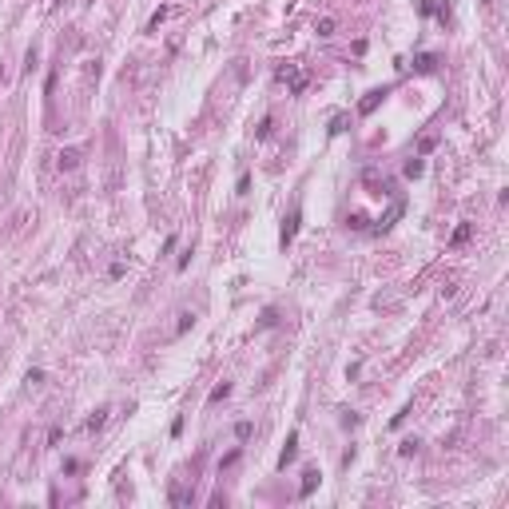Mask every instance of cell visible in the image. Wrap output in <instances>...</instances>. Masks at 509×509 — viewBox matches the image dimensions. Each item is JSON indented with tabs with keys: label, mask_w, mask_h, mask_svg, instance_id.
I'll list each match as a JSON object with an SVG mask.
<instances>
[{
	"label": "cell",
	"mask_w": 509,
	"mask_h": 509,
	"mask_svg": "<svg viewBox=\"0 0 509 509\" xmlns=\"http://www.w3.org/2000/svg\"><path fill=\"white\" fill-rule=\"evenodd\" d=\"M60 167H68V171L80 167V151H60Z\"/></svg>",
	"instance_id": "obj_9"
},
{
	"label": "cell",
	"mask_w": 509,
	"mask_h": 509,
	"mask_svg": "<svg viewBox=\"0 0 509 509\" xmlns=\"http://www.w3.org/2000/svg\"><path fill=\"white\" fill-rule=\"evenodd\" d=\"M346 128V116H334V123H330V135H338Z\"/></svg>",
	"instance_id": "obj_17"
},
{
	"label": "cell",
	"mask_w": 509,
	"mask_h": 509,
	"mask_svg": "<svg viewBox=\"0 0 509 509\" xmlns=\"http://www.w3.org/2000/svg\"><path fill=\"white\" fill-rule=\"evenodd\" d=\"M254 135H259V139H267V135H270V116L259 123V128H254Z\"/></svg>",
	"instance_id": "obj_16"
},
{
	"label": "cell",
	"mask_w": 509,
	"mask_h": 509,
	"mask_svg": "<svg viewBox=\"0 0 509 509\" xmlns=\"http://www.w3.org/2000/svg\"><path fill=\"white\" fill-rule=\"evenodd\" d=\"M434 148H438L434 135H422V139H418V155H426V151H434Z\"/></svg>",
	"instance_id": "obj_13"
},
{
	"label": "cell",
	"mask_w": 509,
	"mask_h": 509,
	"mask_svg": "<svg viewBox=\"0 0 509 509\" xmlns=\"http://www.w3.org/2000/svg\"><path fill=\"white\" fill-rule=\"evenodd\" d=\"M414 68H418V72H434V68H438V56H418V60H414Z\"/></svg>",
	"instance_id": "obj_8"
},
{
	"label": "cell",
	"mask_w": 509,
	"mask_h": 509,
	"mask_svg": "<svg viewBox=\"0 0 509 509\" xmlns=\"http://www.w3.org/2000/svg\"><path fill=\"white\" fill-rule=\"evenodd\" d=\"M382 96H386V88H374V92H370V96H366V100L358 104V112H362V116H370V112H374V107L382 104Z\"/></svg>",
	"instance_id": "obj_4"
},
{
	"label": "cell",
	"mask_w": 509,
	"mask_h": 509,
	"mask_svg": "<svg viewBox=\"0 0 509 509\" xmlns=\"http://www.w3.org/2000/svg\"><path fill=\"white\" fill-rule=\"evenodd\" d=\"M406 175H410V179H418L422 171H426V163H422V155H414V159H406V167H402Z\"/></svg>",
	"instance_id": "obj_6"
},
{
	"label": "cell",
	"mask_w": 509,
	"mask_h": 509,
	"mask_svg": "<svg viewBox=\"0 0 509 509\" xmlns=\"http://www.w3.org/2000/svg\"><path fill=\"white\" fill-rule=\"evenodd\" d=\"M191 322H195V315H191V311H183V315H179V322H175V334H183V330H191Z\"/></svg>",
	"instance_id": "obj_11"
},
{
	"label": "cell",
	"mask_w": 509,
	"mask_h": 509,
	"mask_svg": "<svg viewBox=\"0 0 509 509\" xmlns=\"http://www.w3.org/2000/svg\"><path fill=\"white\" fill-rule=\"evenodd\" d=\"M315 485H318V474H315V469H306V474H302V489H299V497H311V494H315Z\"/></svg>",
	"instance_id": "obj_5"
},
{
	"label": "cell",
	"mask_w": 509,
	"mask_h": 509,
	"mask_svg": "<svg viewBox=\"0 0 509 509\" xmlns=\"http://www.w3.org/2000/svg\"><path fill=\"white\" fill-rule=\"evenodd\" d=\"M56 4H64V0H56Z\"/></svg>",
	"instance_id": "obj_18"
},
{
	"label": "cell",
	"mask_w": 509,
	"mask_h": 509,
	"mask_svg": "<svg viewBox=\"0 0 509 509\" xmlns=\"http://www.w3.org/2000/svg\"><path fill=\"white\" fill-rule=\"evenodd\" d=\"M251 430H254L251 422H239V426H235V438H239V442H247V438H251Z\"/></svg>",
	"instance_id": "obj_14"
},
{
	"label": "cell",
	"mask_w": 509,
	"mask_h": 509,
	"mask_svg": "<svg viewBox=\"0 0 509 509\" xmlns=\"http://www.w3.org/2000/svg\"><path fill=\"white\" fill-rule=\"evenodd\" d=\"M227 394H231V382H219V386H215V390H211V394H207V402L215 406V402H223Z\"/></svg>",
	"instance_id": "obj_7"
},
{
	"label": "cell",
	"mask_w": 509,
	"mask_h": 509,
	"mask_svg": "<svg viewBox=\"0 0 509 509\" xmlns=\"http://www.w3.org/2000/svg\"><path fill=\"white\" fill-rule=\"evenodd\" d=\"M279 80H286V84H290V92H302V88H306V76L295 72L290 64H286V68H279Z\"/></svg>",
	"instance_id": "obj_2"
},
{
	"label": "cell",
	"mask_w": 509,
	"mask_h": 509,
	"mask_svg": "<svg viewBox=\"0 0 509 509\" xmlns=\"http://www.w3.org/2000/svg\"><path fill=\"white\" fill-rule=\"evenodd\" d=\"M299 219H302V211H299V207H295V211L283 219V247H286V243H295V235H299Z\"/></svg>",
	"instance_id": "obj_1"
},
{
	"label": "cell",
	"mask_w": 509,
	"mask_h": 509,
	"mask_svg": "<svg viewBox=\"0 0 509 509\" xmlns=\"http://www.w3.org/2000/svg\"><path fill=\"white\" fill-rule=\"evenodd\" d=\"M465 239H469V223H465V227H458V231H453V239H449V243L458 247V243H465Z\"/></svg>",
	"instance_id": "obj_15"
},
{
	"label": "cell",
	"mask_w": 509,
	"mask_h": 509,
	"mask_svg": "<svg viewBox=\"0 0 509 509\" xmlns=\"http://www.w3.org/2000/svg\"><path fill=\"white\" fill-rule=\"evenodd\" d=\"M104 414H107V410H96V414H92V418H88V434H96V430L104 426Z\"/></svg>",
	"instance_id": "obj_12"
},
{
	"label": "cell",
	"mask_w": 509,
	"mask_h": 509,
	"mask_svg": "<svg viewBox=\"0 0 509 509\" xmlns=\"http://www.w3.org/2000/svg\"><path fill=\"white\" fill-rule=\"evenodd\" d=\"M295 453H299V434H290V438H286L283 453H279V469H286V465L295 462Z\"/></svg>",
	"instance_id": "obj_3"
},
{
	"label": "cell",
	"mask_w": 509,
	"mask_h": 509,
	"mask_svg": "<svg viewBox=\"0 0 509 509\" xmlns=\"http://www.w3.org/2000/svg\"><path fill=\"white\" fill-rule=\"evenodd\" d=\"M315 32H318V36H334V20H330V16H322V20L315 24Z\"/></svg>",
	"instance_id": "obj_10"
}]
</instances>
